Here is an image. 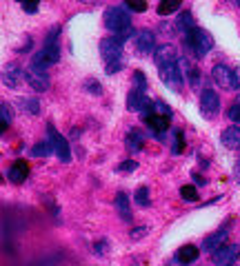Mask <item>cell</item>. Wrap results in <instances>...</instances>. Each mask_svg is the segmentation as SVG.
Here are the masks:
<instances>
[{
  "mask_svg": "<svg viewBox=\"0 0 240 266\" xmlns=\"http://www.w3.org/2000/svg\"><path fill=\"white\" fill-rule=\"evenodd\" d=\"M105 27L116 33V38H120V40H125L127 36L131 33V16L127 9H120V7H109L105 11Z\"/></svg>",
  "mask_w": 240,
  "mask_h": 266,
  "instance_id": "cell-1",
  "label": "cell"
},
{
  "mask_svg": "<svg viewBox=\"0 0 240 266\" xmlns=\"http://www.w3.org/2000/svg\"><path fill=\"white\" fill-rule=\"evenodd\" d=\"M100 55L105 60L107 74H116L122 69V40L120 38H103L100 40Z\"/></svg>",
  "mask_w": 240,
  "mask_h": 266,
  "instance_id": "cell-2",
  "label": "cell"
},
{
  "mask_svg": "<svg viewBox=\"0 0 240 266\" xmlns=\"http://www.w3.org/2000/svg\"><path fill=\"white\" fill-rule=\"evenodd\" d=\"M185 40H187V47L196 53V58H205L211 51V47H214V38L205 29H200V27H196L191 33H187Z\"/></svg>",
  "mask_w": 240,
  "mask_h": 266,
  "instance_id": "cell-3",
  "label": "cell"
},
{
  "mask_svg": "<svg viewBox=\"0 0 240 266\" xmlns=\"http://www.w3.org/2000/svg\"><path fill=\"white\" fill-rule=\"evenodd\" d=\"M158 74H160V80L165 82L167 89L171 91H180L182 89V69H180V62H169L165 66H158Z\"/></svg>",
  "mask_w": 240,
  "mask_h": 266,
  "instance_id": "cell-4",
  "label": "cell"
},
{
  "mask_svg": "<svg viewBox=\"0 0 240 266\" xmlns=\"http://www.w3.org/2000/svg\"><path fill=\"white\" fill-rule=\"evenodd\" d=\"M220 111V98L216 91H211V89H205L203 93H200V113H203V118H216Z\"/></svg>",
  "mask_w": 240,
  "mask_h": 266,
  "instance_id": "cell-5",
  "label": "cell"
},
{
  "mask_svg": "<svg viewBox=\"0 0 240 266\" xmlns=\"http://www.w3.org/2000/svg\"><path fill=\"white\" fill-rule=\"evenodd\" d=\"M142 120L147 122L149 131L154 133L158 140H165V131L169 129V122H171V115H165V113H156V111H152V113L142 115Z\"/></svg>",
  "mask_w": 240,
  "mask_h": 266,
  "instance_id": "cell-6",
  "label": "cell"
},
{
  "mask_svg": "<svg viewBox=\"0 0 240 266\" xmlns=\"http://www.w3.org/2000/svg\"><path fill=\"white\" fill-rule=\"evenodd\" d=\"M240 257V244H225L216 253H211V262L216 266H231Z\"/></svg>",
  "mask_w": 240,
  "mask_h": 266,
  "instance_id": "cell-7",
  "label": "cell"
},
{
  "mask_svg": "<svg viewBox=\"0 0 240 266\" xmlns=\"http://www.w3.org/2000/svg\"><path fill=\"white\" fill-rule=\"evenodd\" d=\"M47 136H49V142L54 144V151L58 155L63 162H71V151H69V144L58 131H56L54 124H47Z\"/></svg>",
  "mask_w": 240,
  "mask_h": 266,
  "instance_id": "cell-8",
  "label": "cell"
},
{
  "mask_svg": "<svg viewBox=\"0 0 240 266\" xmlns=\"http://www.w3.org/2000/svg\"><path fill=\"white\" fill-rule=\"evenodd\" d=\"M227 235H229V224H222L220 229H216V231L207 237V240L203 242V251H207V253H216L220 246H225Z\"/></svg>",
  "mask_w": 240,
  "mask_h": 266,
  "instance_id": "cell-9",
  "label": "cell"
},
{
  "mask_svg": "<svg viewBox=\"0 0 240 266\" xmlns=\"http://www.w3.org/2000/svg\"><path fill=\"white\" fill-rule=\"evenodd\" d=\"M133 47L138 53H149L156 47V33L149 29H142L133 36Z\"/></svg>",
  "mask_w": 240,
  "mask_h": 266,
  "instance_id": "cell-10",
  "label": "cell"
},
{
  "mask_svg": "<svg viewBox=\"0 0 240 266\" xmlns=\"http://www.w3.org/2000/svg\"><path fill=\"white\" fill-rule=\"evenodd\" d=\"M211 78L220 89H233V71L227 64H216L211 71Z\"/></svg>",
  "mask_w": 240,
  "mask_h": 266,
  "instance_id": "cell-11",
  "label": "cell"
},
{
  "mask_svg": "<svg viewBox=\"0 0 240 266\" xmlns=\"http://www.w3.org/2000/svg\"><path fill=\"white\" fill-rule=\"evenodd\" d=\"M154 60H156V64H158V66L176 62V60H178L176 47H174V44H158V47H156V51H154Z\"/></svg>",
  "mask_w": 240,
  "mask_h": 266,
  "instance_id": "cell-12",
  "label": "cell"
},
{
  "mask_svg": "<svg viewBox=\"0 0 240 266\" xmlns=\"http://www.w3.org/2000/svg\"><path fill=\"white\" fill-rule=\"evenodd\" d=\"M27 175H29V164H27V160H16V162L9 166L7 177L14 184H22V182L27 180Z\"/></svg>",
  "mask_w": 240,
  "mask_h": 266,
  "instance_id": "cell-13",
  "label": "cell"
},
{
  "mask_svg": "<svg viewBox=\"0 0 240 266\" xmlns=\"http://www.w3.org/2000/svg\"><path fill=\"white\" fill-rule=\"evenodd\" d=\"M25 78H27V82L31 85V89L33 91H47L49 89V78H47V74H40V71H36V69H29L25 74Z\"/></svg>",
  "mask_w": 240,
  "mask_h": 266,
  "instance_id": "cell-14",
  "label": "cell"
},
{
  "mask_svg": "<svg viewBox=\"0 0 240 266\" xmlns=\"http://www.w3.org/2000/svg\"><path fill=\"white\" fill-rule=\"evenodd\" d=\"M125 147L129 153H138L145 147V133L140 129H129V133L125 138Z\"/></svg>",
  "mask_w": 240,
  "mask_h": 266,
  "instance_id": "cell-15",
  "label": "cell"
},
{
  "mask_svg": "<svg viewBox=\"0 0 240 266\" xmlns=\"http://www.w3.org/2000/svg\"><path fill=\"white\" fill-rule=\"evenodd\" d=\"M220 142L225 144L227 149H240V129L238 126H227V129L220 133Z\"/></svg>",
  "mask_w": 240,
  "mask_h": 266,
  "instance_id": "cell-16",
  "label": "cell"
},
{
  "mask_svg": "<svg viewBox=\"0 0 240 266\" xmlns=\"http://www.w3.org/2000/svg\"><path fill=\"white\" fill-rule=\"evenodd\" d=\"M178 62H180V69L185 71V76H187V82L189 85H191V89H196L198 85H200V71H198V66L196 64H191L189 62V60H178Z\"/></svg>",
  "mask_w": 240,
  "mask_h": 266,
  "instance_id": "cell-17",
  "label": "cell"
},
{
  "mask_svg": "<svg viewBox=\"0 0 240 266\" xmlns=\"http://www.w3.org/2000/svg\"><path fill=\"white\" fill-rule=\"evenodd\" d=\"M198 255H200V248L198 246H194V244H185V246L178 248L176 257L180 259L182 264H194L198 259Z\"/></svg>",
  "mask_w": 240,
  "mask_h": 266,
  "instance_id": "cell-18",
  "label": "cell"
},
{
  "mask_svg": "<svg viewBox=\"0 0 240 266\" xmlns=\"http://www.w3.org/2000/svg\"><path fill=\"white\" fill-rule=\"evenodd\" d=\"M114 204H116V211H118V215L125 222H131L133 220V215H131V209H129V200H127V195L125 193H118L116 195V200H114Z\"/></svg>",
  "mask_w": 240,
  "mask_h": 266,
  "instance_id": "cell-19",
  "label": "cell"
},
{
  "mask_svg": "<svg viewBox=\"0 0 240 266\" xmlns=\"http://www.w3.org/2000/svg\"><path fill=\"white\" fill-rule=\"evenodd\" d=\"M176 29L180 31V33H191L196 27H194V18H191V14L189 11H182V14H178V18H176Z\"/></svg>",
  "mask_w": 240,
  "mask_h": 266,
  "instance_id": "cell-20",
  "label": "cell"
},
{
  "mask_svg": "<svg viewBox=\"0 0 240 266\" xmlns=\"http://www.w3.org/2000/svg\"><path fill=\"white\" fill-rule=\"evenodd\" d=\"M18 107L22 111H27V113H31V115L40 113V102H38L36 98H20L18 100Z\"/></svg>",
  "mask_w": 240,
  "mask_h": 266,
  "instance_id": "cell-21",
  "label": "cell"
},
{
  "mask_svg": "<svg viewBox=\"0 0 240 266\" xmlns=\"http://www.w3.org/2000/svg\"><path fill=\"white\" fill-rule=\"evenodd\" d=\"M180 5H182V0H160L158 14H160V16H171L174 11L180 9Z\"/></svg>",
  "mask_w": 240,
  "mask_h": 266,
  "instance_id": "cell-22",
  "label": "cell"
},
{
  "mask_svg": "<svg viewBox=\"0 0 240 266\" xmlns=\"http://www.w3.org/2000/svg\"><path fill=\"white\" fill-rule=\"evenodd\" d=\"M54 153V144L52 142H38L36 147L31 149V155L33 158H47V155Z\"/></svg>",
  "mask_w": 240,
  "mask_h": 266,
  "instance_id": "cell-23",
  "label": "cell"
},
{
  "mask_svg": "<svg viewBox=\"0 0 240 266\" xmlns=\"http://www.w3.org/2000/svg\"><path fill=\"white\" fill-rule=\"evenodd\" d=\"M185 151V136H182L180 129H174V142H171V153L180 155Z\"/></svg>",
  "mask_w": 240,
  "mask_h": 266,
  "instance_id": "cell-24",
  "label": "cell"
},
{
  "mask_svg": "<svg viewBox=\"0 0 240 266\" xmlns=\"http://www.w3.org/2000/svg\"><path fill=\"white\" fill-rule=\"evenodd\" d=\"M133 200H136V204L138 207H142V209H149L152 207V200H149V188L147 186H140L136 191V195H133Z\"/></svg>",
  "mask_w": 240,
  "mask_h": 266,
  "instance_id": "cell-25",
  "label": "cell"
},
{
  "mask_svg": "<svg viewBox=\"0 0 240 266\" xmlns=\"http://www.w3.org/2000/svg\"><path fill=\"white\" fill-rule=\"evenodd\" d=\"M180 197L185 200V202H196V200H198V188L191 186V184L180 186Z\"/></svg>",
  "mask_w": 240,
  "mask_h": 266,
  "instance_id": "cell-26",
  "label": "cell"
},
{
  "mask_svg": "<svg viewBox=\"0 0 240 266\" xmlns=\"http://www.w3.org/2000/svg\"><path fill=\"white\" fill-rule=\"evenodd\" d=\"M0 120H3V133H5L9 129V124H11V109H9L7 102L0 104Z\"/></svg>",
  "mask_w": 240,
  "mask_h": 266,
  "instance_id": "cell-27",
  "label": "cell"
},
{
  "mask_svg": "<svg viewBox=\"0 0 240 266\" xmlns=\"http://www.w3.org/2000/svg\"><path fill=\"white\" fill-rule=\"evenodd\" d=\"M125 5H127V7H129L131 11H138V14L147 11V0H125Z\"/></svg>",
  "mask_w": 240,
  "mask_h": 266,
  "instance_id": "cell-28",
  "label": "cell"
},
{
  "mask_svg": "<svg viewBox=\"0 0 240 266\" xmlns=\"http://www.w3.org/2000/svg\"><path fill=\"white\" fill-rule=\"evenodd\" d=\"M136 169H138V162H133V160H125V162H120L116 166L118 173H131V171H136Z\"/></svg>",
  "mask_w": 240,
  "mask_h": 266,
  "instance_id": "cell-29",
  "label": "cell"
},
{
  "mask_svg": "<svg viewBox=\"0 0 240 266\" xmlns=\"http://www.w3.org/2000/svg\"><path fill=\"white\" fill-rule=\"evenodd\" d=\"M18 78H20V71H7V74H5V85L18 87Z\"/></svg>",
  "mask_w": 240,
  "mask_h": 266,
  "instance_id": "cell-30",
  "label": "cell"
},
{
  "mask_svg": "<svg viewBox=\"0 0 240 266\" xmlns=\"http://www.w3.org/2000/svg\"><path fill=\"white\" fill-rule=\"evenodd\" d=\"M22 5V9L27 11V14H36L38 11V0H18Z\"/></svg>",
  "mask_w": 240,
  "mask_h": 266,
  "instance_id": "cell-31",
  "label": "cell"
},
{
  "mask_svg": "<svg viewBox=\"0 0 240 266\" xmlns=\"http://www.w3.org/2000/svg\"><path fill=\"white\" fill-rule=\"evenodd\" d=\"M133 82H136V89H140V91H145V89H147V80H145L142 71H136V74H133Z\"/></svg>",
  "mask_w": 240,
  "mask_h": 266,
  "instance_id": "cell-32",
  "label": "cell"
},
{
  "mask_svg": "<svg viewBox=\"0 0 240 266\" xmlns=\"http://www.w3.org/2000/svg\"><path fill=\"white\" fill-rule=\"evenodd\" d=\"M85 89H87V91H91V93H96V96H98V93H103V87H100L93 78H89V80L85 82Z\"/></svg>",
  "mask_w": 240,
  "mask_h": 266,
  "instance_id": "cell-33",
  "label": "cell"
},
{
  "mask_svg": "<svg viewBox=\"0 0 240 266\" xmlns=\"http://www.w3.org/2000/svg\"><path fill=\"white\" fill-rule=\"evenodd\" d=\"M227 115H229V120H231V122H236V124H240V104H238V102L233 104V107L229 109V113H227Z\"/></svg>",
  "mask_w": 240,
  "mask_h": 266,
  "instance_id": "cell-34",
  "label": "cell"
},
{
  "mask_svg": "<svg viewBox=\"0 0 240 266\" xmlns=\"http://www.w3.org/2000/svg\"><path fill=\"white\" fill-rule=\"evenodd\" d=\"M129 235L133 237V240H138V237H142V235H147V229H131Z\"/></svg>",
  "mask_w": 240,
  "mask_h": 266,
  "instance_id": "cell-35",
  "label": "cell"
},
{
  "mask_svg": "<svg viewBox=\"0 0 240 266\" xmlns=\"http://www.w3.org/2000/svg\"><path fill=\"white\" fill-rule=\"evenodd\" d=\"M233 89H238L240 91V66L238 69H233Z\"/></svg>",
  "mask_w": 240,
  "mask_h": 266,
  "instance_id": "cell-36",
  "label": "cell"
},
{
  "mask_svg": "<svg viewBox=\"0 0 240 266\" xmlns=\"http://www.w3.org/2000/svg\"><path fill=\"white\" fill-rule=\"evenodd\" d=\"M107 246H109V244H107V240L98 242V244H96V253H105V251H107Z\"/></svg>",
  "mask_w": 240,
  "mask_h": 266,
  "instance_id": "cell-37",
  "label": "cell"
},
{
  "mask_svg": "<svg viewBox=\"0 0 240 266\" xmlns=\"http://www.w3.org/2000/svg\"><path fill=\"white\" fill-rule=\"evenodd\" d=\"M167 266H185V264H182L178 257H174V259H171V262H167Z\"/></svg>",
  "mask_w": 240,
  "mask_h": 266,
  "instance_id": "cell-38",
  "label": "cell"
},
{
  "mask_svg": "<svg viewBox=\"0 0 240 266\" xmlns=\"http://www.w3.org/2000/svg\"><path fill=\"white\" fill-rule=\"evenodd\" d=\"M194 177V182H196V184H205V177H200V175H191Z\"/></svg>",
  "mask_w": 240,
  "mask_h": 266,
  "instance_id": "cell-39",
  "label": "cell"
},
{
  "mask_svg": "<svg viewBox=\"0 0 240 266\" xmlns=\"http://www.w3.org/2000/svg\"><path fill=\"white\" fill-rule=\"evenodd\" d=\"M229 3H233V5H236V7L240 9V0H229Z\"/></svg>",
  "mask_w": 240,
  "mask_h": 266,
  "instance_id": "cell-40",
  "label": "cell"
},
{
  "mask_svg": "<svg viewBox=\"0 0 240 266\" xmlns=\"http://www.w3.org/2000/svg\"><path fill=\"white\" fill-rule=\"evenodd\" d=\"M236 169H238V175H240V160H238V164H236Z\"/></svg>",
  "mask_w": 240,
  "mask_h": 266,
  "instance_id": "cell-41",
  "label": "cell"
},
{
  "mask_svg": "<svg viewBox=\"0 0 240 266\" xmlns=\"http://www.w3.org/2000/svg\"><path fill=\"white\" fill-rule=\"evenodd\" d=\"M236 102H238V104H240V96H238V100H236Z\"/></svg>",
  "mask_w": 240,
  "mask_h": 266,
  "instance_id": "cell-42",
  "label": "cell"
},
{
  "mask_svg": "<svg viewBox=\"0 0 240 266\" xmlns=\"http://www.w3.org/2000/svg\"><path fill=\"white\" fill-rule=\"evenodd\" d=\"M231 266H233V264H231Z\"/></svg>",
  "mask_w": 240,
  "mask_h": 266,
  "instance_id": "cell-43",
  "label": "cell"
}]
</instances>
